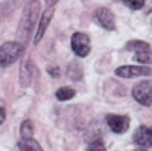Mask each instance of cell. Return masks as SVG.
Masks as SVG:
<instances>
[{
	"mask_svg": "<svg viewBox=\"0 0 152 151\" xmlns=\"http://www.w3.org/2000/svg\"><path fill=\"white\" fill-rule=\"evenodd\" d=\"M40 11H41V5L38 0H31V2L26 3L23 9V15H21V20H20V24H18V41L21 44H26L28 40H29V34L32 31V28L35 26V21H37V17L40 15Z\"/></svg>",
	"mask_w": 152,
	"mask_h": 151,
	"instance_id": "obj_1",
	"label": "cell"
},
{
	"mask_svg": "<svg viewBox=\"0 0 152 151\" xmlns=\"http://www.w3.org/2000/svg\"><path fill=\"white\" fill-rule=\"evenodd\" d=\"M24 52V44L20 41H8L0 46V64L11 66L15 63Z\"/></svg>",
	"mask_w": 152,
	"mask_h": 151,
	"instance_id": "obj_2",
	"label": "cell"
},
{
	"mask_svg": "<svg viewBox=\"0 0 152 151\" xmlns=\"http://www.w3.org/2000/svg\"><path fill=\"white\" fill-rule=\"evenodd\" d=\"M132 96L138 104L142 105H152V82L151 81H140L132 87Z\"/></svg>",
	"mask_w": 152,
	"mask_h": 151,
	"instance_id": "obj_3",
	"label": "cell"
},
{
	"mask_svg": "<svg viewBox=\"0 0 152 151\" xmlns=\"http://www.w3.org/2000/svg\"><path fill=\"white\" fill-rule=\"evenodd\" d=\"M72 50L81 58L87 57L91 50V43L88 35L84 32H76L72 37Z\"/></svg>",
	"mask_w": 152,
	"mask_h": 151,
	"instance_id": "obj_4",
	"label": "cell"
},
{
	"mask_svg": "<svg viewBox=\"0 0 152 151\" xmlns=\"http://www.w3.org/2000/svg\"><path fill=\"white\" fill-rule=\"evenodd\" d=\"M116 75L120 78H137V77H149L152 69L146 66H122L116 69Z\"/></svg>",
	"mask_w": 152,
	"mask_h": 151,
	"instance_id": "obj_5",
	"label": "cell"
},
{
	"mask_svg": "<svg viewBox=\"0 0 152 151\" xmlns=\"http://www.w3.org/2000/svg\"><path fill=\"white\" fill-rule=\"evenodd\" d=\"M94 20L99 26H102L104 29L108 31H114L116 29V21H114V15L113 12L107 8H99L94 12Z\"/></svg>",
	"mask_w": 152,
	"mask_h": 151,
	"instance_id": "obj_6",
	"label": "cell"
},
{
	"mask_svg": "<svg viewBox=\"0 0 152 151\" xmlns=\"http://www.w3.org/2000/svg\"><path fill=\"white\" fill-rule=\"evenodd\" d=\"M107 125L114 133H125L129 128V118L125 115H108L107 116Z\"/></svg>",
	"mask_w": 152,
	"mask_h": 151,
	"instance_id": "obj_7",
	"label": "cell"
},
{
	"mask_svg": "<svg viewBox=\"0 0 152 151\" xmlns=\"http://www.w3.org/2000/svg\"><path fill=\"white\" fill-rule=\"evenodd\" d=\"M132 141L138 147H152V125H140L132 134Z\"/></svg>",
	"mask_w": 152,
	"mask_h": 151,
	"instance_id": "obj_8",
	"label": "cell"
},
{
	"mask_svg": "<svg viewBox=\"0 0 152 151\" xmlns=\"http://www.w3.org/2000/svg\"><path fill=\"white\" fill-rule=\"evenodd\" d=\"M52 15H53V8L49 6V8L43 12L41 20H40V24H38V28H37V32H35V37H34V43H35V44H38V43L43 40V37H44V34H46V29H47V26H49L50 20H52Z\"/></svg>",
	"mask_w": 152,
	"mask_h": 151,
	"instance_id": "obj_9",
	"label": "cell"
},
{
	"mask_svg": "<svg viewBox=\"0 0 152 151\" xmlns=\"http://www.w3.org/2000/svg\"><path fill=\"white\" fill-rule=\"evenodd\" d=\"M32 61L31 60H24L21 63V67H20V84L23 89L31 85L32 82Z\"/></svg>",
	"mask_w": 152,
	"mask_h": 151,
	"instance_id": "obj_10",
	"label": "cell"
},
{
	"mask_svg": "<svg viewBox=\"0 0 152 151\" xmlns=\"http://www.w3.org/2000/svg\"><path fill=\"white\" fill-rule=\"evenodd\" d=\"M18 147H20L21 151H43L41 145L38 144L34 137H31V139H20Z\"/></svg>",
	"mask_w": 152,
	"mask_h": 151,
	"instance_id": "obj_11",
	"label": "cell"
},
{
	"mask_svg": "<svg viewBox=\"0 0 152 151\" xmlns=\"http://www.w3.org/2000/svg\"><path fill=\"white\" fill-rule=\"evenodd\" d=\"M20 136H21V139H31V137H34V124L31 121H24L21 124Z\"/></svg>",
	"mask_w": 152,
	"mask_h": 151,
	"instance_id": "obj_12",
	"label": "cell"
},
{
	"mask_svg": "<svg viewBox=\"0 0 152 151\" xmlns=\"http://www.w3.org/2000/svg\"><path fill=\"white\" fill-rule=\"evenodd\" d=\"M135 61L142 63V64H149V63H152V52L151 49H143V50H138V52H135Z\"/></svg>",
	"mask_w": 152,
	"mask_h": 151,
	"instance_id": "obj_13",
	"label": "cell"
},
{
	"mask_svg": "<svg viewBox=\"0 0 152 151\" xmlns=\"http://www.w3.org/2000/svg\"><path fill=\"white\" fill-rule=\"evenodd\" d=\"M75 96V90L72 87H61L56 90V99L58 101H69Z\"/></svg>",
	"mask_w": 152,
	"mask_h": 151,
	"instance_id": "obj_14",
	"label": "cell"
},
{
	"mask_svg": "<svg viewBox=\"0 0 152 151\" xmlns=\"http://www.w3.org/2000/svg\"><path fill=\"white\" fill-rule=\"evenodd\" d=\"M126 49L134 50V52H138V50H143V49H151V46H149V43L142 41V40H132L129 43H126Z\"/></svg>",
	"mask_w": 152,
	"mask_h": 151,
	"instance_id": "obj_15",
	"label": "cell"
},
{
	"mask_svg": "<svg viewBox=\"0 0 152 151\" xmlns=\"http://www.w3.org/2000/svg\"><path fill=\"white\" fill-rule=\"evenodd\" d=\"M125 5L134 11H137V9H142L145 6V0H125Z\"/></svg>",
	"mask_w": 152,
	"mask_h": 151,
	"instance_id": "obj_16",
	"label": "cell"
},
{
	"mask_svg": "<svg viewBox=\"0 0 152 151\" xmlns=\"http://www.w3.org/2000/svg\"><path fill=\"white\" fill-rule=\"evenodd\" d=\"M87 151H107L105 150V145L100 142V141H96V142H93L90 147H88V150Z\"/></svg>",
	"mask_w": 152,
	"mask_h": 151,
	"instance_id": "obj_17",
	"label": "cell"
},
{
	"mask_svg": "<svg viewBox=\"0 0 152 151\" xmlns=\"http://www.w3.org/2000/svg\"><path fill=\"white\" fill-rule=\"evenodd\" d=\"M47 70H49V73L52 75V77H59V69L58 67H49Z\"/></svg>",
	"mask_w": 152,
	"mask_h": 151,
	"instance_id": "obj_18",
	"label": "cell"
},
{
	"mask_svg": "<svg viewBox=\"0 0 152 151\" xmlns=\"http://www.w3.org/2000/svg\"><path fill=\"white\" fill-rule=\"evenodd\" d=\"M5 119H6V111H5L2 107H0V125L5 122Z\"/></svg>",
	"mask_w": 152,
	"mask_h": 151,
	"instance_id": "obj_19",
	"label": "cell"
},
{
	"mask_svg": "<svg viewBox=\"0 0 152 151\" xmlns=\"http://www.w3.org/2000/svg\"><path fill=\"white\" fill-rule=\"evenodd\" d=\"M58 2V0H46V3H47V6H53L55 3Z\"/></svg>",
	"mask_w": 152,
	"mask_h": 151,
	"instance_id": "obj_20",
	"label": "cell"
},
{
	"mask_svg": "<svg viewBox=\"0 0 152 151\" xmlns=\"http://www.w3.org/2000/svg\"><path fill=\"white\" fill-rule=\"evenodd\" d=\"M135 151H146V150H135Z\"/></svg>",
	"mask_w": 152,
	"mask_h": 151,
	"instance_id": "obj_21",
	"label": "cell"
},
{
	"mask_svg": "<svg viewBox=\"0 0 152 151\" xmlns=\"http://www.w3.org/2000/svg\"><path fill=\"white\" fill-rule=\"evenodd\" d=\"M123 2H125V0H123Z\"/></svg>",
	"mask_w": 152,
	"mask_h": 151,
	"instance_id": "obj_22",
	"label": "cell"
}]
</instances>
